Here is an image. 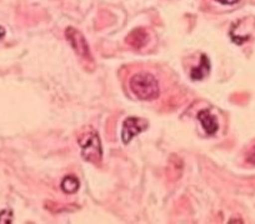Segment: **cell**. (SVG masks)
I'll list each match as a JSON object with an SVG mask.
<instances>
[{
	"mask_svg": "<svg viewBox=\"0 0 255 224\" xmlns=\"http://www.w3.org/2000/svg\"><path fill=\"white\" fill-rule=\"evenodd\" d=\"M131 92L140 100H154L160 94L159 83L154 75L146 71L135 74L129 82Z\"/></svg>",
	"mask_w": 255,
	"mask_h": 224,
	"instance_id": "obj_1",
	"label": "cell"
},
{
	"mask_svg": "<svg viewBox=\"0 0 255 224\" xmlns=\"http://www.w3.org/2000/svg\"><path fill=\"white\" fill-rule=\"evenodd\" d=\"M80 148H82V156L85 161L92 163H100L103 158L102 143H100L99 135L95 130H89L78 138Z\"/></svg>",
	"mask_w": 255,
	"mask_h": 224,
	"instance_id": "obj_2",
	"label": "cell"
},
{
	"mask_svg": "<svg viewBox=\"0 0 255 224\" xmlns=\"http://www.w3.org/2000/svg\"><path fill=\"white\" fill-rule=\"evenodd\" d=\"M65 36H67V40L69 41L72 48L74 49V51L80 58L85 59V60H92L93 56L90 54V49L89 45H88L87 39L84 38V35L79 30L70 26V28L65 30Z\"/></svg>",
	"mask_w": 255,
	"mask_h": 224,
	"instance_id": "obj_3",
	"label": "cell"
},
{
	"mask_svg": "<svg viewBox=\"0 0 255 224\" xmlns=\"http://www.w3.org/2000/svg\"><path fill=\"white\" fill-rule=\"evenodd\" d=\"M149 123L145 119L135 117H129L124 120L123 123V129H122V140L124 144L130 143L131 139L135 137L139 133L144 132L148 129Z\"/></svg>",
	"mask_w": 255,
	"mask_h": 224,
	"instance_id": "obj_4",
	"label": "cell"
},
{
	"mask_svg": "<svg viewBox=\"0 0 255 224\" xmlns=\"http://www.w3.org/2000/svg\"><path fill=\"white\" fill-rule=\"evenodd\" d=\"M198 119L200 120L203 128H204V130L209 135L215 134V133L218 132V128L219 127H218L217 119H215V117H213L212 113L208 109L200 110V112L198 113Z\"/></svg>",
	"mask_w": 255,
	"mask_h": 224,
	"instance_id": "obj_5",
	"label": "cell"
},
{
	"mask_svg": "<svg viewBox=\"0 0 255 224\" xmlns=\"http://www.w3.org/2000/svg\"><path fill=\"white\" fill-rule=\"evenodd\" d=\"M149 40V35L144 29H135L127 36V43L133 48H141Z\"/></svg>",
	"mask_w": 255,
	"mask_h": 224,
	"instance_id": "obj_6",
	"label": "cell"
},
{
	"mask_svg": "<svg viewBox=\"0 0 255 224\" xmlns=\"http://www.w3.org/2000/svg\"><path fill=\"white\" fill-rule=\"evenodd\" d=\"M210 73V61L205 54H203L200 59V65L191 69L190 77L193 80H202Z\"/></svg>",
	"mask_w": 255,
	"mask_h": 224,
	"instance_id": "obj_7",
	"label": "cell"
},
{
	"mask_svg": "<svg viewBox=\"0 0 255 224\" xmlns=\"http://www.w3.org/2000/svg\"><path fill=\"white\" fill-rule=\"evenodd\" d=\"M79 179L74 176H68L63 179L61 182V189H63L65 193L68 194H73L79 189Z\"/></svg>",
	"mask_w": 255,
	"mask_h": 224,
	"instance_id": "obj_8",
	"label": "cell"
},
{
	"mask_svg": "<svg viewBox=\"0 0 255 224\" xmlns=\"http://www.w3.org/2000/svg\"><path fill=\"white\" fill-rule=\"evenodd\" d=\"M13 222V212L10 209H4L0 212V224H6Z\"/></svg>",
	"mask_w": 255,
	"mask_h": 224,
	"instance_id": "obj_9",
	"label": "cell"
},
{
	"mask_svg": "<svg viewBox=\"0 0 255 224\" xmlns=\"http://www.w3.org/2000/svg\"><path fill=\"white\" fill-rule=\"evenodd\" d=\"M218 3L224 4V5H233V4H237L239 0H217Z\"/></svg>",
	"mask_w": 255,
	"mask_h": 224,
	"instance_id": "obj_10",
	"label": "cell"
},
{
	"mask_svg": "<svg viewBox=\"0 0 255 224\" xmlns=\"http://www.w3.org/2000/svg\"><path fill=\"white\" fill-rule=\"evenodd\" d=\"M248 162H249V163H252V164H254V166H255V148L253 149L252 152H250L249 156H248Z\"/></svg>",
	"mask_w": 255,
	"mask_h": 224,
	"instance_id": "obj_11",
	"label": "cell"
},
{
	"mask_svg": "<svg viewBox=\"0 0 255 224\" xmlns=\"http://www.w3.org/2000/svg\"><path fill=\"white\" fill-rule=\"evenodd\" d=\"M4 35H5V30H4L3 26H0V39L3 38Z\"/></svg>",
	"mask_w": 255,
	"mask_h": 224,
	"instance_id": "obj_12",
	"label": "cell"
}]
</instances>
